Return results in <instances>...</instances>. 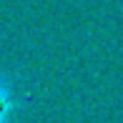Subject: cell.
I'll return each instance as SVG.
<instances>
[{"mask_svg": "<svg viewBox=\"0 0 123 123\" xmlns=\"http://www.w3.org/2000/svg\"><path fill=\"white\" fill-rule=\"evenodd\" d=\"M18 111V98H15V86L8 73H0V123H10Z\"/></svg>", "mask_w": 123, "mask_h": 123, "instance_id": "1", "label": "cell"}]
</instances>
